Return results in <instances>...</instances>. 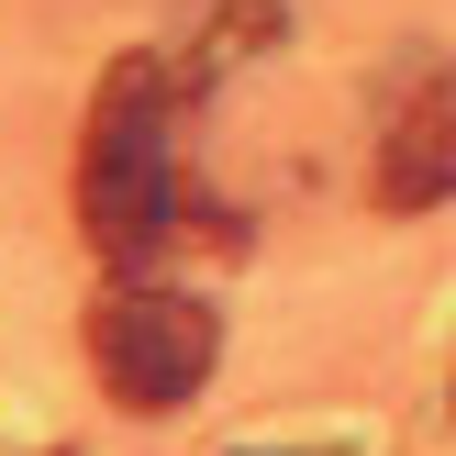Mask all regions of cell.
Segmentation results:
<instances>
[{"label": "cell", "instance_id": "1", "mask_svg": "<svg viewBox=\"0 0 456 456\" xmlns=\"http://www.w3.org/2000/svg\"><path fill=\"white\" fill-rule=\"evenodd\" d=\"M78 223L111 267H145L178 234V167H167V67L123 56L89 101V145H78Z\"/></svg>", "mask_w": 456, "mask_h": 456}, {"label": "cell", "instance_id": "2", "mask_svg": "<svg viewBox=\"0 0 456 456\" xmlns=\"http://www.w3.org/2000/svg\"><path fill=\"white\" fill-rule=\"evenodd\" d=\"M212 356H223V323L200 301H178V289H111L89 312V368H101V390L123 412H178L212 379Z\"/></svg>", "mask_w": 456, "mask_h": 456}, {"label": "cell", "instance_id": "3", "mask_svg": "<svg viewBox=\"0 0 456 456\" xmlns=\"http://www.w3.org/2000/svg\"><path fill=\"white\" fill-rule=\"evenodd\" d=\"M368 190H379V212H435V200H456V67H412L390 89Z\"/></svg>", "mask_w": 456, "mask_h": 456}, {"label": "cell", "instance_id": "4", "mask_svg": "<svg viewBox=\"0 0 456 456\" xmlns=\"http://www.w3.org/2000/svg\"><path fill=\"white\" fill-rule=\"evenodd\" d=\"M245 456H267V445H245Z\"/></svg>", "mask_w": 456, "mask_h": 456}]
</instances>
